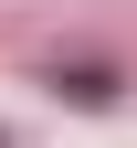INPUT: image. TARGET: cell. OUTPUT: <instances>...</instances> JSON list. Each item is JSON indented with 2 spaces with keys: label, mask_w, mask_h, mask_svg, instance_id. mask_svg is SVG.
Masks as SVG:
<instances>
[{
  "label": "cell",
  "mask_w": 137,
  "mask_h": 148,
  "mask_svg": "<svg viewBox=\"0 0 137 148\" xmlns=\"http://www.w3.org/2000/svg\"><path fill=\"white\" fill-rule=\"evenodd\" d=\"M53 85H63L74 106H106L116 95V64H53Z\"/></svg>",
  "instance_id": "1"
}]
</instances>
